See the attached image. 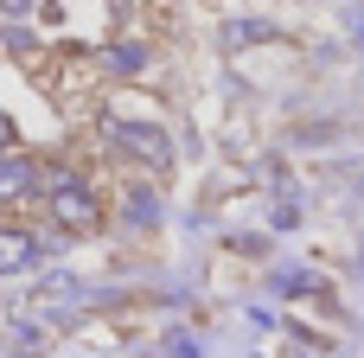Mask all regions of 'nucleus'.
Wrapping results in <instances>:
<instances>
[{"instance_id":"3","label":"nucleus","mask_w":364,"mask_h":358,"mask_svg":"<svg viewBox=\"0 0 364 358\" xmlns=\"http://www.w3.org/2000/svg\"><path fill=\"white\" fill-rule=\"evenodd\" d=\"M32 256H38V243H32L26 231H0V275H19V269H32Z\"/></svg>"},{"instance_id":"4","label":"nucleus","mask_w":364,"mask_h":358,"mask_svg":"<svg viewBox=\"0 0 364 358\" xmlns=\"http://www.w3.org/2000/svg\"><path fill=\"white\" fill-rule=\"evenodd\" d=\"M32 173H38L32 160H0V199H26V192L38 186Z\"/></svg>"},{"instance_id":"2","label":"nucleus","mask_w":364,"mask_h":358,"mask_svg":"<svg viewBox=\"0 0 364 358\" xmlns=\"http://www.w3.org/2000/svg\"><path fill=\"white\" fill-rule=\"evenodd\" d=\"M109 135H115L122 147H134L147 167H166V160H173V147H166V135H160V128H141V122H109Z\"/></svg>"},{"instance_id":"1","label":"nucleus","mask_w":364,"mask_h":358,"mask_svg":"<svg viewBox=\"0 0 364 358\" xmlns=\"http://www.w3.org/2000/svg\"><path fill=\"white\" fill-rule=\"evenodd\" d=\"M45 186H51V211H58L64 224H77V231H90V224H96V199H90L70 173H58V179H45Z\"/></svg>"},{"instance_id":"5","label":"nucleus","mask_w":364,"mask_h":358,"mask_svg":"<svg viewBox=\"0 0 364 358\" xmlns=\"http://www.w3.org/2000/svg\"><path fill=\"white\" fill-rule=\"evenodd\" d=\"M0 147H13V122L6 115H0Z\"/></svg>"}]
</instances>
